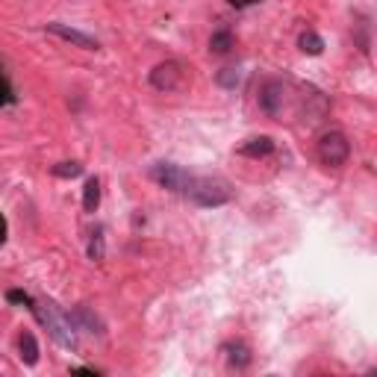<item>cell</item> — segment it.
Returning a JSON list of instances; mask_svg holds the SVG:
<instances>
[{
	"instance_id": "5",
	"label": "cell",
	"mask_w": 377,
	"mask_h": 377,
	"mask_svg": "<svg viewBox=\"0 0 377 377\" xmlns=\"http://www.w3.org/2000/svg\"><path fill=\"white\" fill-rule=\"evenodd\" d=\"M183 83V68H180V62L168 59V62H159L156 68L151 71V86L156 92H174Z\"/></svg>"
},
{
	"instance_id": "4",
	"label": "cell",
	"mask_w": 377,
	"mask_h": 377,
	"mask_svg": "<svg viewBox=\"0 0 377 377\" xmlns=\"http://www.w3.org/2000/svg\"><path fill=\"white\" fill-rule=\"evenodd\" d=\"M151 180H156L162 189L183 194L186 186H189V180H192V174H189L186 168L174 166V162H156V166L151 168Z\"/></svg>"
},
{
	"instance_id": "10",
	"label": "cell",
	"mask_w": 377,
	"mask_h": 377,
	"mask_svg": "<svg viewBox=\"0 0 377 377\" xmlns=\"http://www.w3.org/2000/svg\"><path fill=\"white\" fill-rule=\"evenodd\" d=\"M18 348H21V359H24L27 366H36L39 363V342H36V336H32V333H21Z\"/></svg>"
},
{
	"instance_id": "17",
	"label": "cell",
	"mask_w": 377,
	"mask_h": 377,
	"mask_svg": "<svg viewBox=\"0 0 377 377\" xmlns=\"http://www.w3.org/2000/svg\"><path fill=\"white\" fill-rule=\"evenodd\" d=\"M9 104H15V92H12L9 77L4 74V65H0V106H9Z\"/></svg>"
},
{
	"instance_id": "19",
	"label": "cell",
	"mask_w": 377,
	"mask_h": 377,
	"mask_svg": "<svg viewBox=\"0 0 377 377\" xmlns=\"http://www.w3.org/2000/svg\"><path fill=\"white\" fill-rule=\"evenodd\" d=\"M6 301L30 307V304H32V295H27V292H21V289H9V292H6Z\"/></svg>"
},
{
	"instance_id": "8",
	"label": "cell",
	"mask_w": 377,
	"mask_h": 377,
	"mask_svg": "<svg viewBox=\"0 0 377 377\" xmlns=\"http://www.w3.org/2000/svg\"><path fill=\"white\" fill-rule=\"evenodd\" d=\"M239 154L242 156H251V159H262V156H268L274 154V142L268 136H257V139H248L242 147H239Z\"/></svg>"
},
{
	"instance_id": "21",
	"label": "cell",
	"mask_w": 377,
	"mask_h": 377,
	"mask_svg": "<svg viewBox=\"0 0 377 377\" xmlns=\"http://www.w3.org/2000/svg\"><path fill=\"white\" fill-rule=\"evenodd\" d=\"M233 6H248V4H254V0H230Z\"/></svg>"
},
{
	"instance_id": "3",
	"label": "cell",
	"mask_w": 377,
	"mask_h": 377,
	"mask_svg": "<svg viewBox=\"0 0 377 377\" xmlns=\"http://www.w3.org/2000/svg\"><path fill=\"white\" fill-rule=\"evenodd\" d=\"M351 156V144L345 139V133H339V130H330V133H324L319 139V159L324 162V166H330V168H339V166H345Z\"/></svg>"
},
{
	"instance_id": "20",
	"label": "cell",
	"mask_w": 377,
	"mask_h": 377,
	"mask_svg": "<svg viewBox=\"0 0 377 377\" xmlns=\"http://www.w3.org/2000/svg\"><path fill=\"white\" fill-rule=\"evenodd\" d=\"M4 242H6V218L0 216V245H4Z\"/></svg>"
},
{
	"instance_id": "15",
	"label": "cell",
	"mask_w": 377,
	"mask_h": 377,
	"mask_svg": "<svg viewBox=\"0 0 377 377\" xmlns=\"http://www.w3.org/2000/svg\"><path fill=\"white\" fill-rule=\"evenodd\" d=\"M227 359H230V366L236 369H245L251 363V351L242 345V342H233V345H227Z\"/></svg>"
},
{
	"instance_id": "9",
	"label": "cell",
	"mask_w": 377,
	"mask_h": 377,
	"mask_svg": "<svg viewBox=\"0 0 377 377\" xmlns=\"http://www.w3.org/2000/svg\"><path fill=\"white\" fill-rule=\"evenodd\" d=\"M71 319H74L77 327H83V330L104 336V324H101V319H97V316H92V309H89V307H77Z\"/></svg>"
},
{
	"instance_id": "18",
	"label": "cell",
	"mask_w": 377,
	"mask_h": 377,
	"mask_svg": "<svg viewBox=\"0 0 377 377\" xmlns=\"http://www.w3.org/2000/svg\"><path fill=\"white\" fill-rule=\"evenodd\" d=\"M216 80H218V86H224V89H236L239 86V71L236 68H221Z\"/></svg>"
},
{
	"instance_id": "7",
	"label": "cell",
	"mask_w": 377,
	"mask_h": 377,
	"mask_svg": "<svg viewBox=\"0 0 377 377\" xmlns=\"http://www.w3.org/2000/svg\"><path fill=\"white\" fill-rule=\"evenodd\" d=\"M47 32H54V36H59V39H65V42H71V44H77V47H83V51H97V39L86 36V32H80V30H74V27H68V24L54 21V24H47Z\"/></svg>"
},
{
	"instance_id": "2",
	"label": "cell",
	"mask_w": 377,
	"mask_h": 377,
	"mask_svg": "<svg viewBox=\"0 0 377 377\" xmlns=\"http://www.w3.org/2000/svg\"><path fill=\"white\" fill-rule=\"evenodd\" d=\"M183 194L198 206H224L230 201V189H227L224 180H216V177H194L192 174Z\"/></svg>"
},
{
	"instance_id": "13",
	"label": "cell",
	"mask_w": 377,
	"mask_h": 377,
	"mask_svg": "<svg viewBox=\"0 0 377 377\" xmlns=\"http://www.w3.org/2000/svg\"><path fill=\"white\" fill-rule=\"evenodd\" d=\"M298 44H301V51H304V54H309V56H319V54L324 51V39L319 36V32H313V30L301 32Z\"/></svg>"
},
{
	"instance_id": "16",
	"label": "cell",
	"mask_w": 377,
	"mask_h": 377,
	"mask_svg": "<svg viewBox=\"0 0 377 377\" xmlns=\"http://www.w3.org/2000/svg\"><path fill=\"white\" fill-rule=\"evenodd\" d=\"M80 174H83L80 162H59V166H54V177H62V180H74Z\"/></svg>"
},
{
	"instance_id": "14",
	"label": "cell",
	"mask_w": 377,
	"mask_h": 377,
	"mask_svg": "<svg viewBox=\"0 0 377 377\" xmlns=\"http://www.w3.org/2000/svg\"><path fill=\"white\" fill-rule=\"evenodd\" d=\"M97 204H101V180L92 177L89 183H86V189H83V209L86 212H94Z\"/></svg>"
},
{
	"instance_id": "6",
	"label": "cell",
	"mask_w": 377,
	"mask_h": 377,
	"mask_svg": "<svg viewBox=\"0 0 377 377\" xmlns=\"http://www.w3.org/2000/svg\"><path fill=\"white\" fill-rule=\"evenodd\" d=\"M283 104H286V89L280 80H266V86L259 89V106L262 112H268L271 118L283 116Z\"/></svg>"
},
{
	"instance_id": "12",
	"label": "cell",
	"mask_w": 377,
	"mask_h": 377,
	"mask_svg": "<svg viewBox=\"0 0 377 377\" xmlns=\"http://www.w3.org/2000/svg\"><path fill=\"white\" fill-rule=\"evenodd\" d=\"M89 257L94 262H104L106 257V239H104V227H94L92 236H89Z\"/></svg>"
},
{
	"instance_id": "11",
	"label": "cell",
	"mask_w": 377,
	"mask_h": 377,
	"mask_svg": "<svg viewBox=\"0 0 377 377\" xmlns=\"http://www.w3.org/2000/svg\"><path fill=\"white\" fill-rule=\"evenodd\" d=\"M209 51L216 54V56L230 54V51H233V36H230V30H216V32H212V39H209Z\"/></svg>"
},
{
	"instance_id": "1",
	"label": "cell",
	"mask_w": 377,
	"mask_h": 377,
	"mask_svg": "<svg viewBox=\"0 0 377 377\" xmlns=\"http://www.w3.org/2000/svg\"><path fill=\"white\" fill-rule=\"evenodd\" d=\"M30 309L36 313V319L47 327V333H51L62 348H77V333H74V321L71 319H62L59 316V309L54 307V304H44V301H36L32 298V304H30Z\"/></svg>"
}]
</instances>
